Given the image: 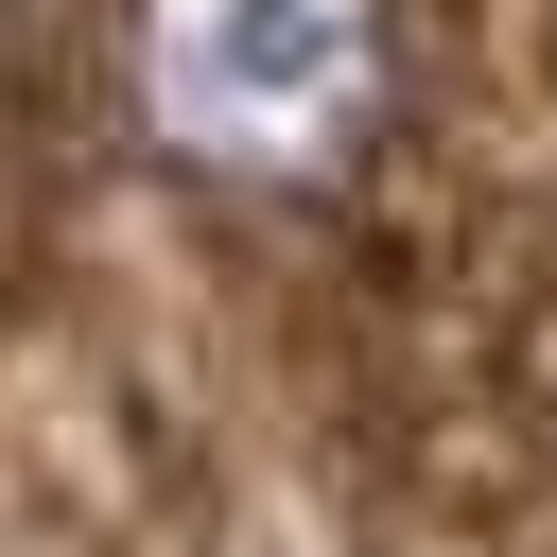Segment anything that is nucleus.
Masks as SVG:
<instances>
[{
    "label": "nucleus",
    "mask_w": 557,
    "mask_h": 557,
    "mask_svg": "<svg viewBox=\"0 0 557 557\" xmlns=\"http://www.w3.org/2000/svg\"><path fill=\"white\" fill-rule=\"evenodd\" d=\"M418 87L400 0H139L122 104L191 191H348Z\"/></svg>",
    "instance_id": "nucleus-1"
}]
</instances>
